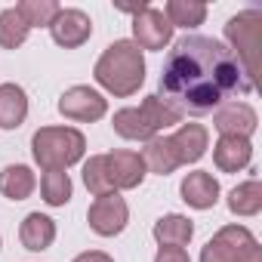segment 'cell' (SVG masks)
<instances>
[{"mask_svg":"<svg viewBox=\"0 0 262 262\" xmlns=\"http://www.w3.org/2000/svg\"><path fill=\"white\" fill-rule=\"evenodd\" d=\"M237 93H253V74L222 40L185 34L173 43L161 71L158 96L182 117L210 114Z\"/></svg>","mask_w":262,"mask_h":262,"instance_id":"obj_1","label":"cell"},{"mask_svg":"<svg viewBox=\"0 0 262 262\" xmlns=\"http://www.w3.org/2000/svg\"><path fill=\"white\" fill-rule=\"evenodd\" d=\"M93 77L105 93L126 99V96L139 93V86L145 83V56L133 40H114L99 56Z\"/></svg>","mask_w":262,"mask_h":262,"instance_id":"obj_2","label":"cell"},{"mask_svg":"<svg viewBox=\"0 0 262 262\" xmlns=\"http://www.w3.org/2000/svg\"><path fill=\"white\" fill-rule=\"evenodd\" d=\"M111 123H114V133L117 136H123L129 142H148V139L161 136L164 129L182 123V114L155 93V96H145L139 108H120V111H114Z\"/></svg>","mask_w":262,"mask_h":262,"instance_id":"obj_3","label":"cell"},{"mask_svg":"<svg viewBox=\"0 0 262 262\" xmlns=\"http://www.w3.org/2000/svg\"><path fill=\"white\" fill-rule=\"evenodd\" d=\"M31 155H34V164L43 173L68 170V167L83 161L86 136L74 126H40L31 136Z\"/></svg>","mask_w":262,"mask_h":262,"instance_id":"obj_4","label":"cell"},{"mask_svg":"<svg viewBox=\"0 0 262 262\" xmlns=\"http://www.w3.org/2000/svg\"><path fill=\"white\" fill-rule=\"evenodd\" d=\"M259 34H262V13L256 10H244L237 16L228 19L225 25V37H228V50L241 59V65L256 74V53H259Z\"/></svg>","mask_w":262,"mask_h":262,"instance_id":"obj_5","label":"cell"},{"mask_svg":"<svg viewBox=\"0 0 262 262\" xmlns=\"http://www.w3.org/2000/svg\"><path fill=\"white\" fill-rule=\"evenodd\" d=\"M259 244L247 225H222L201 250V262H241V256Z\"/></svg>","mask_w":262,"mask_h":262,"instance_id":"obj_6","label":"cell"},{"mask_svg":"<svg viewBox=\"0 0 262 262\" xmlns=\"http://www.w3.org/2000/svg\"><path fill=\"white\" fill-rule=\"evenodd\" d=\"M59 114L77 123H93L108 114V99L93 86H71L59 96Z\"/></svg>","mask_w":262,"mask_h":262,"instance_id":"obj_7","label":"cell"},{"mask_svg":"<svg viewBox=\"0 0 262 262\" xmlns=\"http://www.w3.org/2000/svg\"><path fill=\"white\" fill-rule=\"evenodd\" d=\"M86 222L90 228L99 234V237H114L126 228L129 222V207L126 201L114 191V194H105V198H96L86 210Z\"/></svg>","mask_w":262,"mask_h":262,"instance_id":"obj_8","label":"cell"},{"mask_svg":"<svg viewBox=\"0 0 262 262\" xmlns=\"http://www.w3.org/2000/svg\"><path fill=\"white\" fill-rule=\"evenodd\" d=\"M133 43L139 50H164L173 43V25L167 22L164 10L145 7L139 16H133Z\"/></svg>","mask_w":262,"mask_h":262,"instance_id":"obj_9","label":"cell"},{"mask_svg":"<svg viewBox=\"0 0 262 262\" xmlns=\"http://www.w3.org/2000/svg\"><path fill=\"white\" fill-rule=\"evenodd\" d=\"M213 126L219 129V136H244L250 139L259 126V114L247 102H225L213 111Z\"/></svg>","mask_w":262,"mask_h":262,"instance_id":"obj_10","label":"cell"},{"mask_svg":"<svg viewBox=\"0 0 262 262\" xmlns=\"http://www.w3.org/2000/svg\"><path fill=\"white\" fill-rule=\"evenodd\" d=\"M108 161V176H111V185L114 191H129V188H139L142 179H145V164H142V155L139 151H126V148H117L111 155H105Z\"/></svg>","mask_w":262,"mask_h":262,"instance_id":"obj_11","label":"cell"},{"mask_svg":"<svg viewBox=\"0 0 262 262\" xmlns=\"http://www.w3.org/2000/svg\"><path fill=\"white\" fill-rule=\"evenodd\" d=\"M50 34H53V40H56L59 47L77 50V47H83V43L90 40L93 22H90V16H86L83 10H62V13L56 16V22L50 25Z\"/></svg>","mask_w":262,"mask_h":262,"instance_id":"obj_12","label":"cell"},{"mask_svg":"<svg viewBox=\"0 0 262 262\" xmlns=\"http://www.w3.org/2000/svg\"><path fill=\"white\" fill-rule=\"evenodd\" d=\"M176 155H179V164H198L207 148H210V133H207V126L204 123H179V129L170 136Z\"/></svg>","mask_w":262,"mask_h":262,"instance_id":"obj_13","label":"cell"},{"mask_svg":"<svg viewBox=\"0 0 262 262\" xmlns=\"http://www.w3.org/2000/svg\"><path fill=\"white\" fill-rule=\"evenodd\" d=\"M253 161V142L244 136H219L213 145V164L222 173H237L244 167H250Z\"/></svg>","mask_w":262,"mask_h":262,"instance_id":"obj_14","label":"cell"},{"mask_svg":"<svg viewBox=\"0 0 262 262\" xmlns=\"http://www.w3.org/2000/svg\"><path fill=\"white\" fill-rule=\"evenodd\" d=\"M179 194H182V201H185L188 207H194V210H210V207H216V201H219V182L213 179V173L194 170V173H188V176L182 179Z\"/></svg>","mask_w":262,"mask_h":262,"instance_id":"obj_15","label":"cell"},{"mask_svg":"<svg viewBox=\"0 0 262 262\" xmlns=\"http://www.w3.org/2000/svg\"><path fill=\"white\" fill-rule=\"evenodd\" d=\"M19 241H22L25 250L43 253V250H50L53 241H56V222H53L50 216H43V213H28V216L22 219V225H19Z\"/></svg>","mask_w":262,"mask_h":262,"instance_id":"obj_16","label":"cell"},{"mask_svg":"<svg viewBox=\"0 0 262 262\" xmlns=\"http://www.w3.org/2000/svg\"><path fill=\"white\" fill-rule=\"evenodd\" d=\"M142 164H145L148 173H158V176H170V173H176L182 167L179 164V155H176V148L170 142V136L148 139L145 148H142Z\"/></svg>","mask_w":262,"mask_h":262,"instance_id":"obj_17","label":"cell"},{"mask_svg":"<svg viewBox=\"0 0 262 262\" xmlns=\"http://www.w3.org/2000/svg\"><path fill=\"white\" fill-rule=\"evenodd\" d=\"M28 117V96L19 83H0V129H19Z\"/></svg>","mask_w":262,"mask_h":262,"instance_id":"obj_18","label":"cell"},{"mask_svg":"<svg viewBox=\"0 0 262 262\" xmlns=\"http://www.w3.org/2000/svg\"><path fill=\"white\" fill-rule=\"evenodd\" d=\"M151 234H155V241L161 247H185L194 237V222L188 216H182V213H167V216H161L155 222Z\"/></svg>","mask_w":262,"mask_h":262,"instance_id":"obj_19","label":"cell"},{"mask_svg":"<svg viewBox=\"0 0 262 262\" xmlns=\"http://www.w3.org/2000/svg\"><path fill=\"white\" fill-rule=\"evenodd\" d=\"M34 188H37V176H34L31 167H25V164H10V167L0 170V194H4V198H10V201H25V198L34 194Z\"/></svg>","mask_w":262,"mask_h":262,"instance_id":"obj_20","label":"cell"},{"mask_svg":"<svg viewBox=\"0 0 262 262\" xmlns=\"http://www.w3.org/2000/svg\"><path fill=\"white\" fill-rule=\"evenodd\" d=\"M228 210L234 216H256L262 210V182L247 179L228 191Z\"/></svg>","mask_w":262,"mask_h":262,"instance_id":"obj_21","label":"cell"},{"mask_svg":"<svg viewBox=\"0 0 262 262\" xmlns=\"http://www.w3.org/2000/svg\"><path fill=\"white\" fill-rule=\"evenodd\" d=\"M164 16L173 28H198L207 19V4H201V0H170L164 7Z\"/></svg>","mask_w":262,"mask_h":262,"instance_id":"obj_22","label":"cell"},{"mask_svg":"<svg viewBox=\"0 0 262 262\" xmlns=\"http://www.w3.org/2000/svg\"><path fill=\"white\" fill-rule=\"evenodd\" d=\"M83 185L93 198H105V194H114V185H111V176H108V161L105 155H93L86 164H83Z\"/></svg>","mask_w":262,"mask_h":262,"instance_id":"obj_23","label":"cell"},{"mask_svg":"<svg viewBox=\"0 0 262 262\" xmlns=\"http://www.w3.org/2000/svg\"><path fill=\"white\" fill-rule=\"evenodd\" d=\"M71 191H74V185L65 170H50L40 176V194L50 207H65L71 201Z\"/></svg>","mask_w":262,"mask_h":262,"instance_id":"obj_24","label":"cell"},{"mask_svg":"<svg viewBox=\"0 0 262 262\" xmlns=\"http://www.w3.org/2000/svg\"><path fill=\"white\" fill-rule=\"evenodd\" d=\"M16 10L28 22V28H50L56 22V16L62 13L56 0H22V4H16Z\"/></svg>","mask_w":262,"mask_h":262,"instance_id":"obj_25","label":"cell"},{"mask_svg":"<svg viewBox=\"0 0 262 262\" xmlns=\"http://www.w3.org/2000/svg\"><path fill=\"white\" fill-rule=\"evenodd\" d=\"M28 34H31V28H28V22L19 16L16 7H10V10L0 13V47H4V50L22 47V43L28 40Z\"/></svg>","mask_w":262,"mask_h":262,"instance_id":"obj_26","label":"cell"},{"mask_svg":"<svg viewBox=\"0 0 262 262\" xmlns=\"http://www.w3.org/2000/svg\"><path fill=\"white\" fill-rule=\"evenodd\" d=\"M155 262H191V256L185 253V247H161Z\"/></svg>","mask_w":262,"mask_h":262,"instance_id":"obj_27","label":"cell"},{"mask_svg":"<svg viewBox=\"0 0 262 262\" xmlns=\"http://www.w3.org/2000/svg\"><path fill=\"white\" fill-rule=\"evenodd\" d=\"M74 262H114V259L108 253H102V250H86V253L74 256Z\"/></svg>","mask_w":262,"mask_h":262,"instance_id":"obj_28","label":"cell"},{"mask_svg":"<svg viewBox=\"0 0 262 262\" xmlns=\"http://www.w3.org/2000/svg\"><path fill=\"white\" fill-rule=\"evenodd\" d=\"M114 7H117L120 13H133V16H139L148 4H145V0H139V4H114Z\"/></svg>","mask_w":262,"mask_h":262,"instance_id":"obj_29","label":"cell"},{"mask_svg":"<svg viewBox=\"0 0 262 262\" xmlns=\"http://www.w3.org/2000/svg\"><path fill=\"white\" fill-rule=\"evenodd\" d=\"M241 262H262V247H259V244H253V247L241 256Z\"/></svg>","mask_w":262,"mask_h":262,"instance_id":"obj_30","label":"cell"}]
</instances>
